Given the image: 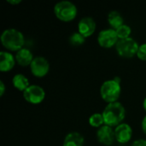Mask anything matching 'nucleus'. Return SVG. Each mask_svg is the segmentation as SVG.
<instances>
[{
  "instance_id": "obj_1",
  "label": "nucleus",
  "mask_w": 146,
  "mask_h": 146,
  "mask_svg": "<svg viewBox=\"0 0 146 146\" xmlns=\"http://www.w3.org/2000/svg\"><path fill=\"white\" fill-rule=\"evenodd\" d=\"M104 125L109 127H117L122 123L126 116V110L120 102L108 104L103 111Z\"/></svg>"
},
{
  "instance_id": "obj_2",
  "label": "nucleus",
  "mask_w": 146,
  "mask_h": 146,
  "mask_svg": "<svg viewBox=\"0 0 146 146\" xmlns=\"http://www.w3.org/2000/svg\"><path fill=\"white\" fill-rule=\"evenodd\" d=\"M1 43L8 50L17 52L23 48L25 44V38L23 33L19 30L8 28L1 34Z\"/></svg>"
},
{
  "instance_id": "obj_3",
  "label": "nucleus",
  "mask_w": 146,
  "mask_h": 146,
  "mask_svg": "<svg viewBox=\"0 0 146 146\" xmlns=\"http://www.w3.org/2000/svg\"><path fill=\"white\" fill-rule=\"evenodd\" d=\"M121 92V80L118 77L104 81L100 87V96L108 104L118 102Z\"/></svg>"
},
{
  "instance_id": "obj_4",
  "label": "nucleus",
  "mask_w": 146,
  "mask_h": 146,
  "mask_svg": "<svg viewBox=\"0 0 146 146\" xmlns=\"http://www.w3.org/2000/svg\"><path fill=\"white\" fill-rule=\"evenodd\" d=\"M77 7L70 1H61L54 6V14L56 18L64 22L72 21L77 15Z\"/></svg>"
},
{
  "instance_id": "obj_5",
  "label": "nucleus",
  "mask_w": 146,
  "mask_h": 146,
  "mask_svg": "<svg viewBox=\"0 0 146 146\" xmlns=\"http://www.w3.org/2000/svg\"><path fill=\"white\" fill-rule=\"evenodd\" d=\"M139 47V45L137 41L130 37L125 39H119L115 45V50L120 56L124 58H132L137 55Z\"/></svg>"
},
{
  "instance_id": "obj_6",
  "label": "nucleus",
  "mask_w": 146,
  "mask_h": 146,
  "mask_svg": "<svg viewBox=\"0 0 146 146\" xmlns=\"http://www.w3.org/2000/svg\"><path fill=\"white\" fill-rule=\"evenodd\" d=\"M24 99L31 104H39L45 98V92L43 87L37 85H30L23 92Z\"/></svg>"
},
{
  "instance_id": "obj_7",
  "label": "nucleus",
  "mask_w": 146,
  "mask_h": 146,
  "mask_svg": "<svg viewBox=\"0 0 146 146\" xmlns=\"http://www.w3.org/2000/svg\"><path fill=\"white\" fill-rule=\"evenodd\" d=\"M119 38L116 31L113 28H108L102 30L98 35V44L103 48H111L115 46Z\"/></svg>"
},
{
  "instance_id": "obj_8",
  "label": "nucleus",
  "mask_w": 146,
  "mask_h": 146,
  "mask_svg": "<svg viewBox=\"0 0 146 146\" xmlns=\"http://www.w3.org/2000/svg\"><path fill=\"white\" fill-rule=\"evenodd\" d=\"M31 73L37 78L44 77L50 70V63L44 56H36L30 65Z\"/></svg>"
},
{
  "instance_id": "obj_9",
  "label": "nucleus",
  "mask_w": 146,
  "mask_h": 146,
  "mask_svg": "<svg viewBox=\"0 0 146 146\" xmlns=\"http://www.w3.org/2000/svg\"><path fill=\"white\" fill-rule=\"evenodd\" d=\"M97 139L98 142L104 145H112L114 141L115 140V129L107 125H104L97 131Z\"/></svg>"
},
{
  "instance_id": "obj_10",
  "label": "nucleus",
  "mask_w": 146,
  "mask_h": 146,
  "mask_svg": "<svg viewBox=\"0 0 146 146\" xmlns=\"http://www.w3.org/2000/svg\"><path fill=\"white\" fill-rule=\"evenodd\" d=\"M96 22L93 18L86 16L80 20L78 23V32L86 38L92 36L96 31Z\"/></svg>"
},
{
  "instance_id": "obj_11",
  "label": "nucleus",
  "mask_w": 146,
  "mask_h": 146,
  "mask_svg": "<svg viewBox=\"0 0 146 146\" xmlns=\"http://www.w3.org/2000/svg\"><path fill=\"white\" fill-rule=\"evenodd\" d=\"M115 140L120 144L128 143L133 136V129L127 123H121L115 128Z\"/></svg>"
},
{
  "instance_id": "obj_12",
  "label": "nucleus",
  "mask_w": 146,
  "mask_h": 146,
  "mask_svg": "<svg viewBox=\"0 0 146 146\" xmlns=\"http://www.w3.org/2000/svg\"><path fill=\"white\" fill-rule=\"evenodd\" d=\"M15 57L9 52L2 50L0 52V71L9 72L15 64Z\"/></svg>"
},
{
  "instance_id": "obj_13",
  "label": "nucleus",
  "mask_w": 146,
  "mask_h": 146,
  "mask_svg": "<svg viewBox=\"0 0 146 146\" xmlns=\"http://www.w3.org/2000/svg\"><path fill=\"white\" fill-rule=\"evenodd\" d=\"M16 62L22 67L30 66L32 62L33 61L34 57L32 51L27 48H22L18 50L15 56Z\"/></svg>"
},
{
  "instance_id": "obj_14",
  "label": "nucleus",
  "mask_w": 146,
  "mask_h": 146,
  "mask_svg": "<svg viewBox=\"0 0 146 146\" xmlns=\"http://www.w3.org/2000/svg\"><path fill=\"white\" fill-rule=\"evenodd\" d=\"M84 137L77 132H72L66 135L62 146H84Z\"/></svg>"
},
{
  "instance_id": "obj_15",
  "label": "nucleus",
  "mask_w": 146,
  "mask_h": 146,
  "mask_svg": "<svg viewBox=\"0 0 146 146\" xmlns=\"http://www.w3.org/2000/svg\"><path fill=\"white\" fill-rule=\"evenodd\" d=\"M108 23L110 24L111 28L116 30L124 24V19L118 11L113 10L108 14Z\"/></svg>"
},
{
  "instance_id": "obj_16",
  "label": "nucleus",
  "mask_w": 146,
  "mask_h": 146,
  "mask_svg": "<svg viewBox=\"0 0 146 146\" xmlns=\"http://www.w3.org/2000/svg\"><path fill=\"white\" fill-rule=\"evenodd\" d=\"M13 86L15 89L21 92H24L30 85H29V80L22 74H15L12 79Z\"/></svg>"
},
{
  "instance_id": "obj_17",
  "label": "nucleus",
  "mask_w": 146,
  "mask_h": 146,
  "mask_svg": "<svg viewBox=\"0 0 146 146\" xmlns=\"http://www.w3.org/2000/svg\"><path fill=\"white\" fill-rule=\"evenodd\" d=\"M89 124L92 127H101L104 125V116L103 114L100 113H95L93 115H92L89 118Z\"/></svg>"
},
{
  "instance_id": "obj_18",
  "label": "nucleus",
  "mask_w": 146,
  "mask_h": 146,
  "mask_svg": "<svg viewBox=\"0 0 146 146\" xmlns=\"http://www.w3.org/2000/svg\"><path fill=\"white\" fill-rule=\"evenodd\" d=\"M68 41H69L70 44L73 46H80L85 43L86 38L82 34H80L79 32H75L70 35Z\"/></svg>"
},
{
  "instance_id": "obj_19",
  "label": "nucleus",
  "mask_w": 146,
  "mask_h": 146,
  "mask_svg": "<svg viewBox=\"0 0 146 146\" xmlns=\"http://www.w3.org/2000/svg\"><path fill=\"white\" fill-rule=\"evenodd\" d=\"M115 31H116V33H117V36H118L119 39L128 38H130V35L132 33L131 27L128 25H126V24H123L119 28H117Z\"/></svg>"
},
{
  "instance_id": "obj_20",
  "label": "nucleus",
  "mask_w": 146,
  "mask_h": 146,
  "mask_svg": "<svg viewBox=\"0 0 146 146\" xmlns=\"http://www.w3.org/2000/svg\"><path fill=\"white\" fill-rule=\"evenodd\" d=\"M137 56L142 61H146V43L139 45L137 52Z\"/></svg>"
},
{
  "instance_id": "obj_21",
  "label": "nucleus",
  "mask_w": 146,
  "mask_h": 146,
  "mask_svg": "<svg viewBox=\"0 0 146 146\" xmlns=\"http://www.w3.org/2000/svg\"><path fill=\"white\" fill-rule=\"evenodd\" d=\"M131 146H146V139H138L134 141Z\"/></svg>"
},
{
  "instance_id": "obj_22",
  "label": "nucleus",
  "mask_w": 146,
  "mask_h": 146,
  "mask_svg": "<svg viewBox=\"0 0 146 146\" xmlns=\"http://www.w3.org/2000/svg\"><path fill=\"white\" fill-rule=\"evenodd\" d=\"M5 92V85L3 80L0 81V97H3Z\"/></svg>"
},
{
  "instance_id": "obj_23",
  "label": "nucleus",
  "mask_w": 146,
  "mask_h": 146,
  "mask_svg": "<svg viewBox=\"0 0 146 146\" xmlns=\"http://www.w3.org/2000/svg\"><path fill=\"white\" fill-rule=\"evenodd\" d=\"M141 127H142V130L144 132V133L146 135V115L144 117L142 123H141Z\"/></svg>"
},
{
  "instance_id": "obj_24",
  "label": "nucleus",
  "mask_w": 146,
  "mask_h": 146,
  "mask_svg": "<svg viewBox=\"0 0 146 146\" xmlns=\"http://www.w3.org/2000/svg\"><path fill=\"white\" fill-rule=\"evenodd\" d=\"M7 2L12 5H17L21 3V0H7Z\"/></svg>"
},
{
  "instance_id": "obj_25",
  "label": "nucleus",
  "mask_w": 146,
  "mask_h": 146,
  "mask_svg": "<svg viewBox=\"0 0 146 146\" xmlns=\"http://www.w3.org/2000/svg\"><path fill=\"white\" fill-rule=\"evenodd\" d=\"M143 107H144L145 110L146 111V98L144 99V102H143Z\"/></svg>"
}]
</instances>
